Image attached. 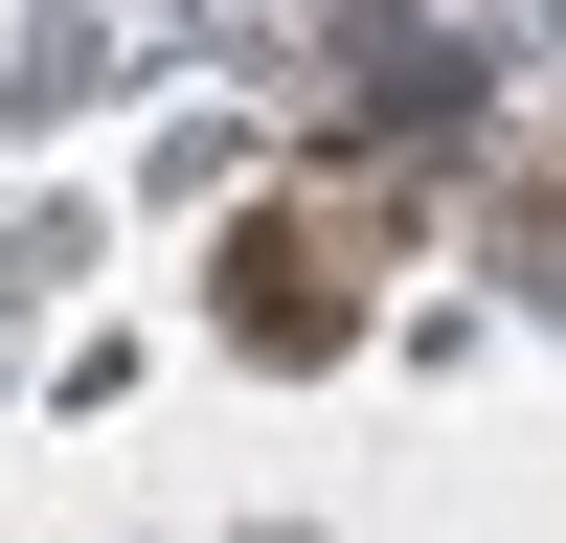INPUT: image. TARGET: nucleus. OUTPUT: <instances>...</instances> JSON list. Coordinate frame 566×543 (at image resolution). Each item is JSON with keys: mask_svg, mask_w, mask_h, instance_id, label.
Returning a JSON list of instances; mask_svg holds the SVG:
<instances>
[{"mask_svg": "<svg viewBox=\"0 0 566 543\" xmlns=\"http://www.w3.org/2000/svg\"><path fill=\"white\" fill-rule=\"evenodd\" d=\"M340 114H363V136H453V114H476V68H453L431 23H363V91H340Z\"/></svg>", "mask_w": 566, "mask_h": 543, "instance_id": "1", "label": "nucleus"}]
</instances>
